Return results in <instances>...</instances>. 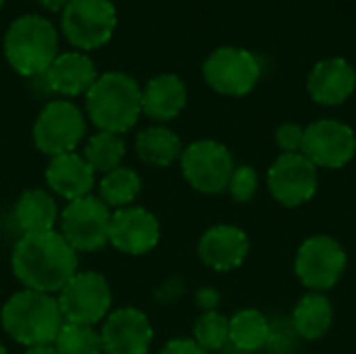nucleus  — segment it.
I'll return each instance as SVG.
<instances>
[{
    "label": "nucleus",
    "mask_w": 356,
    "mask_h": 354,
    "mask_svg": "<svg viewBox=\"0 0 356 354\" xmlns=\"http://www.w3.org/2000/svg\"><path fill=\"white\" fill-rule=\"evenodd\" d=\"M10 267L27 290L58 294L77 273V250L54 230L23 234L13 248Z\"/></svg>",
    "instance_id": "f257e3e1"
},
{
    "label": "nucleus",
    "mask_w": 356,
    "mask_h": 354,
    "mask_svg": "<svg viewBox=\"0 0 356 354\" xmlns=\"http://www.w3.org/2000/svg\"><path fill=\"white\" fill-rule=\"evenodd\" d=\"M86 111L100 131L121 136L142 115V88L123 71L102 73L86 94Z\"/></svg>",
    "instance_id": "f03ea898"
},
{
    "label": "nucleus",
    "mask_w": 356,
    "mask_h": 354,
    "mask_svg": "<svg viewBox=\"0 0 356 354\" xmlns=\"http://www.w3.org/2000/svg\"><path fill=\"white\" fill-rule=\"evenodd\" d=\"M0 321L13 340L29 348L52 344L65 323V317L52 294L25 288L4 303Z\"/></svg>",
    "instance_id": "7ed1b4c3"
},
{
    "label": "nucleus",
    "mask_w": 356,
    "mask_h": 354,
    "mask_svg": "<svg viewBox=\"0 0 356 354\" xmlns=\"http://www.w3.org/2000/svg\"><path fill=\"white\" fill-rule=\"evenodd\" d=\"M58 33L42 15L17 17L4 33V56L23 77L44 75L56 58Z\"/></svg>",
    "instance_id": "20e7f679"
},
{
    "label": "nucleus",
    "mask_w": 356,
    "mask_h": 354,
    "mask_svg": "<svg viewBox=\"0 0 356 354\" xmlns=\"http://www.w3.org/2000/svg\"><path fill=\"white\" fill-rule=\"evenodd\" d=\"M60 27L79 52L104 46L117 29L113 0H69L60 10Z\"/></svg>",
    "instance_id": "39448f33"
},
{
    "label": "nucleus",
    "mask_w": 356,
    "mask_h": 354,
    "mask_svg": "<svg viewBox=\"0 0 356 354\" xmlns=\"http://www.w3.org/2000/svg\"><path fill=\"white\" fill-rule=\"evenodd\" d=\"M348 265V257L344 246L325 234L311 236L305 240L294 259L296 277L311 292H327L332 290L344 275Z\"/></svg>",
    "instance_id": "423d86ee"
},
{
    "label": "nucleus",
    "mask_w": 356,
    "mask_h": 354,
    "mask_svg": "<svg viewBox=\"0 0 356 354\" xmlns=\"http://www.w3.org/2000/svg\"><path fill=\"white\" fill-rule=\"evenodd\" d=\"M261 61L246 48L221 46L213 50L204 65V81L223 96H246L250 94L261 79Z\"/></svg>",
    "instance_id": "0eeeda50"
},
{
    "label": "nucleus",
    "mask_w": 356,
    "mask_h": 354,
    "mask_svg": "<svg viewBox=\"0 0 356 354\" xmlns=\"http://www.w3.org/2000/svg\"><path fill=\"white\" fill-rule=\"evenodd\" d=\"M83 136L86 117L81 108L67 98L48 102L33 123V142L38 150L48 154L50 159L75 152Z\"/></svg>",
    "instance_id": "6e6552de"
},
{
    "label": "nucleus",
    "mask_w": 356,
    "mask_h": 354,
    "mask_svg": "<svg viewBox=\"0 0 356 354\" xmlns=\"http://www.w3.org/2000/svg\"><path fill=\"white\" fill-rule=\"evenodd\" d=\"M179 163L186 182L202 194L225 192L236 169L229 148L217 140L192 142L188 148H184Z\"/></svg>",
    "instance_id": "1a4fd4ad"
},
{
    "label": "nucleus",
    "mask_w": 356,
    "mask_h": 354,
    "mask_svg": "<svg viewBox=\"0 0 356 354\" xmlns=\"http://www.w3.org/2000/svg\"><path fill=\"white\" fill-rule=\"evenodd\" d=\"M111 209L100 196H83L67 202L60 213V234L77 252H96L108 244Z\"/></svg>",
    "instance_id": "9d476101"
},
{
    "label": "nucleus",
    "mask_w": 356,
    "mask_h": 354,
    "mask_svg": "<svg viewBox=\"0 0 356 354\" xmlns=\"http://www.w3.org/2000/svg\"><path fill=\"white\" fill-rule=\"evenodd\" d=\"M56 300L65 321L94 328L100 319H106L113 292L104 275L94 271H77L58 292Z\"/></svg>",
    "instance_id": "9b49d317"
},
{
    "label": "nucleus",
    "mask_w": 356,
    "mask_h": 354,
    "mask_svg": "<svg viewBox=\"0 0 356 354\" xmlns=\"http://www.w3.org/2000/svg\"><path fill=\"white\" fill-rule=\"evenodd\" d=\"M319 186L317 167L302 154H280L267 171V188L275 202L296 209L313 200Z\"/></svg>",
    "instance_id": "f8f14e48"
},
{
    "label": "nucleus",
    "mask_w": 356,
    "mask_h": 354,
    "mask_svg": "<svg viewBox=\"0 0 356 354\" xmlns=\"http://www.w3.org/2000/svg\"><path fill=\"white\" fill-rule=\"evenodd\" d=\"M302 154L317 169H342L356 154L355 129L338 119H319L305 127Z\"/></svg>",
    "instance_id": "ddd939ff"
},
{
    "label": "nucleus",
    "mask_w": 356,
    "mask_h": 354,
    "mask_svg": "<svg viewBox=\"0 0 356 354\" xmlns=\"http://www.w3.org/2000/svg\"><path fill=\"white\" fill-rule=\"evenodd\" d=\"M152 325L140 309L123 307L106 315L100 340L104 354H148Z\"/></svg>",
    "instance_id": "4468645a"
},
{
    "label": "nucleus",
    "mask_w": 356,
    "mask_h": 354,
    "mask_svg": "<svg viewBox=\"0 0 356 354\" xmlns=\"http://www.w3.org/2000/svg\"><path fill=\"white\" fill-rule=\"evenodd\" d=\"M161 238L159 219L144 207L117 209L111 217L108 242L123 255H146Z\"/></svg>",
    "instance_id": "2eb2a0df"
},
{
    "label": "nucleus",
    "mask_w": 356,
    "mask_h": 354,
    "mask_svg": "<svg viewBox=\"0 0 356 354\" xmlns=\"http://www.w3.org/2000/svg\"><path fill=\"white\" fill-rule=\"evenodd\" d=\"M248 252L250 240L246 232L236 225H213L200 236L198 242L200 261L219 273H227L242 267Z\"/></svg>",
    "instance_id": "dca6fc26"
},
{
    "label": "nucleus",
    "mask_w": 356,
    "mask_h": 354,
    "mask_svg": "<svg viewBox=\"0 0 356 354\" xmlns=\"http://www.w3.org/2000/svg\"><path fill=\"white\" fill-rule=\"evenodd\" d=\"M309 94L317 104L323 106H338L346 102L356 90V71L355 67L342 58V56H332L319 61L307 81Z\"/></svg>",
    "instance_id": "f3484780"
},
{
    "label": "nucleus",
    "mask_w": 356,
    "mask_h": 354,
    "mask_svg": "<svg viewBox=\"0 0 356 354\" xmlns=\"http://www.w3.org/2000/svg\"><path fill=\"white\" fill-rule=\"evenodd\" d=\"M44 79L52 92L73 98V96L88 94V90L98 79V71L94 61L86 52L73 50V52L56 54V58L46 69Z\"/></svg>",
    "instance_id": "a211bd4d"
},
{
    "label": "nucleus",
    "mask_w": 356,
    "mask_h": 354,
    "mask_svg": "<svg viewBox=\"0 0 356 354\" xmlns=\"http://www.w3.org/2000/svg\"><path fill=\"white\" fill-rule=\"evenodd\" d=\"M96 182L94 169L77 152L52 156L46 167V184L58 196L71 200L83 198L92 192Z\"/></svg>",
    "instance_id": "6ab92c4d"
},
{
    "label": "nucleus",
    "mask_w": 356,
    "mask_h": 354,
    "mask_svg": "<svg viewBox=\"0 0 356 354\" xmlns=\"http://www.w3.org/2000/svg\"><path fill=\"white\" fill-rule=\"evenodd\" d=\"M188 102L186 83L175 73H161L142 88V113L154 121L175 119Z\"/></svg>",
    "instance_id": "aec40b11"
},
{
    "label": "nucleus",
    "mask_w": 356,
    "mask_h": 354,
    "mask_svg": "<svg viewBox=\"0 0 356 354\" xmlns=\"http://www.w3.org/2000/svg\"><path fill=\"white\" fill-rule=\"evenodd\" d=\"M290 323L296 336L302 340L313 342V340L323 338L334 323L332 300L321 292H309L296 303Z\"/></svg>",
    "instance_id": "412c9836"
},
{
    "label": "nucleus",
    "mask_w": 356,
    "mask_h": 354,
    "mask_svg": "<svg viewBox=\"0 0 356 354\" xmlns=\"http://www.w3.org/2000/svg\"><path fill=\"white\" fill-rule=\"evenodd\" d=\"M15 219L23 234L52 232L58 219L56 202L42 188L25 190L15 204Z\"/></svg>",
    "instance_id": "4be33fe9"
},
{
    "label": "nucleus",
    "mask_w": 356,
    "mask_h": 354,
    "mask_svg": "<svg viewBox=\"0 0 356 354\" xmlns=\"http://www.w3.org/2000/svg\"><path fill=\"white\" fill-rule=\"evenodd\" d=\"M136 152L146 165L169 167L181 156L184 146L175 131L163 125H154L136 136Z\"/></svg>",
    "instance_id": "5701e85b"
},
{
    "label": "nucleus",
    "mask_w": 356,
    "mask_h": 354,
    "mask_svg": "<svg viewBox=\"0 0 356 354\" xmlns=\"http://www.w3.org/2000/svg\"><path fill=\"white\" fill-rule=\"evenodd\" d=\"M271 321L257 309L238 311L229 317V342L240 353H257L267 346Z\"/></svg>",
    "instance_id": "b1692460"
},
{
    "label": "nucleus",
    "mask_w": 356,
    "mask_h": 354,
    "mask_svg": "<svg viewBox=\"0 0 356 354\" xmlns=\"http://www.w3.org/2000/svg\"><path fill=\"white\" fill-rule=\"evenodd\" d=\"M142 190L140 175L129 167H117L100 179V200L111 209H125Z\"/></svg>",
    "instance_id": "393cba45"
},
{
    "label": "nucleus",
    "mask_w": 356,
    "mask_h": 354,
    "mask_svg": "<svg viewBox=\"0 0 356 354\" xmlns=\"http://www.w3.org/2000/svg\"><path fill=\"white\" fill-rule=\"evenodd\" d=\"M86 163L94 169V173H111L113 169L121 167V161L125 156V142L121 136L111 131H98L92 136L86 144V150L81 154Z\"/></svg>",
    "instance_id": "a878e982"
},
{
    "label": "nucleus",
    "mask_w": 356,
    "mask_h": 354,
    "mask_svg": "<svg viewBox=\"0 0 356 354\" xmlns=\"http://www.w3.org/2000/svg\"><path fill=\"white\" fill-rule=\"evenodd\" d=\"M56 354H104L100 334L92 325L65 321L52 342Z\"/></svg>",
    "instance_id": "bb28decb"
},
{
    "label": "nucleus",
    "mask_w": 356,
    "mask_h": 354,
    "mask_svg": "<svg viewBox=\"0 0 356 354\" xmlns=\"http://www.w3.org/2000/svg\"><path fill=\"white\" fill-rule=\"evenodd\" d=\"M204 353L221 351L229 342V317L209 311L202 313L194 323V338H192Z\"/></svg>",
    "instance_id": "cd10ccee"
},
{
    "label": "nucleus",
    "mask_w": 356,
    "mask_h": 354,
    "mask_svg": "<svg viewBox=\"0 0 356 354\" xmlns=\"http://www.w3.org/2000/svg\"><path fill=\"white\" fill-rule=\"evenodd\" d=\"M227 192L236 202H250L259 192V173L252 165H238L229 177Z\"/></svg>",
    "instance_id": "c85d7f7f"
},
{
    "label": "nucleus",
    "mask_w": 356,
    "mask_h": 354,
    "mask_svg": "<svg viewBox=\"0 0 356 354\" xmlns=\"http://www.w3.org/2000/svg\"><path fill=\"white\" fill-rule=\"evenodd\" d=\"M275 142L282 150V154H296L302 152V144H305V127L298 123H282L275 129Z\"/></svg>",
    "instance_id": "c756f323"
},
{
    "label": "nucleus",
    "mask_w": 356,
    "mask_h": 354,
    "mask_svg": "<svg viewBox=\"0 0 356 354\" xmlns=\"http://www.w3.org/2000/svg\"><path fill=\"white\" fill-rule=\"evenodd\" d=\"M296 332L292 328V323H271V332H269V340H267V348H271L273 354L290 353V348H294V340H296Z\"/></svg>",
    "instance_id": "7c9ffc66"
},
{
    "label": "nucleus",
    "mask_w": 356,
    "mask_h": 354,
    "mask_svg": "<svg viewBox=\"0 0 356 354\" xmlns=\"http://www.w3.org/2000/svg\"><path fill=\"white\" fill-rule=\"evenodd\" d=\"M159 354H207L192 338H175L163 346Z\"/></svg>",
    "instance_id": "2f4dec72"
},
{
    "label": "nucleus",
    "mask_w": 356,
    "mask_h": 354,
    "mask_svg": "<svg viewBox=\"0 0 356 354\" xmlns=\"http://www.w3.org/2000/svg\"><path fill=\"white\" fill-rule=\"evenodd\" d=\"M219 303H221V294H219L215 288H200V290L196 292V305H198L204 313L217 311Z\"/></svg>",
    "instance_id": "473e14b6"
},
{
    "label": "nucleus",
    "mask_w": 356,
    "mask_h": 354,
    "mask_svg": "<svg viewBox=\"0 0 356 354\" xmlns=\"http://www.w3.org/2000/svg\"><path fill=\"white\" fill-rule=\"evenodd\" d=\"M44 8H48V10H54V13H60L67 4H69V0H38Z\"/></svg>",
    "instance_id": "72a5a7b5"
},
{
    "label": "nucleus",
    "mask_w": 356,
    "mask_h": 354,
    "mask_svg": "<svg viewBox=\"0 0 356 354\" xmlns=\"http://www.w3.org/2000/svg\"><path fill=\"white\" fill-rule=\"evenodd\" d=\"M25 354H56L52 344H42V346H29Z\"/></svg>",
    "instance_id": "f704fd0d"
},
{
    "label": "nucleus",
    "mask_w": 356,
    "mask_h": 354,
    "mask_svg": "<svg viewBox=\"0 0 356 354\" xmlns=\"http://www.w3.org/2000/svg\"><path fill=\"white\" fill-rule=\"evenodd\" d=\"M0 354H6V348H4V344L0 342Z\"/></svg>",
    "instance_id": "c9c22d12"
},
{
    "label": "nucleus",
    "mask_w": 356,
    "mask_h": 354,
    "mask_svg": "<svg viewBox=\"0 0 356 354\" xmlns=\"http://www.w3.org/2000/svg\"><path fill=\"white\" fill-rule=\"evenodd\" d=\"M2 4H4V0H0V8H2Z\"/></svg>",
    "instance_id": "e433bc0d"
}]
</instances>
